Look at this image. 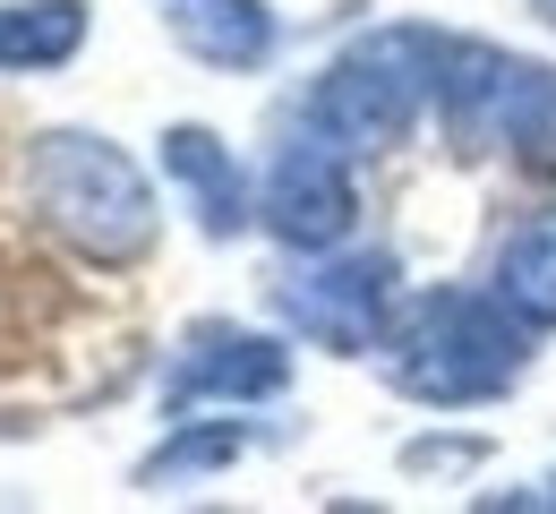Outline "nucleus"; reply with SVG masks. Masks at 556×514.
<instances>
[{
  "mask_svg": "<svg viewBox=\"0 0 556 514\" xmlns=\"http://www.w3.org/2000/svg\"><path fill=\"white\" fill-rule=\"evenodd\" d=\"M257 223L275 231L282 249L317 258V249H343L351 223H359V189H351V154L326 147L317 129L291 138L266 172V198H257Z\"/></svg>",
  "mask_w": 556,
  "mask_h": 514,
  "instance_id": "obj_6",
  "label": "nucleus"
},
{
  "mask_svg": "<svg viewBox=\"0 0 556 514\" xmlns=\"http://www.w3.org/2000/svg\"><path fill=\"white\" fill-rule=\"evenodd\" d=\"M26 198L94 266H138L154 249V223H163L138 154H121L94 129H43L35 154H26Z\"/></svg>",
  "mask_w": 556,
  "mask_h": 514,
  "instance_id": "obj_2",
  "label": "nucleus"
},
{
  "mask_svg": "<svg viewBox=\"0 0 556 514\" xmlns=\"http://www.w3.org/2000/svg\"><path fill=\"white\" fill-rule=\"evenodd\" d=\"M154 9H163V35L206 70H266L282 43L266 0H154Z\"/></svg>",
  "mask_w": 556,
  "mask_h": 514,
  "instance_id": "obj_8",
  "label": "nucleus"
},
{
  "mask_svg": "<svg viewBox=\"0 0 556 514\" xmlns=\"http://www.w3.org/2000/svg\"><path fill=\"white\" fill-rule=\"evenodd\" d=\"M531 9H540V17H548V26H556V0H531Z\"/></svg>",
  "mask_w": 556,
  "mask_h": 514,
  "instance_id": "obj_14",
  "label": "nucleus"
},
{
  "mask_svg": "<svg viewBox=\"0 0 556 514\" xmlns=\"http://www.w3.org/2000/svg\"><path fill=\"white\" fill-rule=\"evenodd\" d=\"M249 454V429H231V421H180L172 438L154 446L138 463V489H172V480H206L223 463H240Z\"/></svg>",
  "mask_w": 556,
  "mask_h": 514,
  "instance_id": "obj_12",
  "label": "nucleus"
},
{
  "mask_svg": "<svg viewBox=\"0 0 556 514\" xmlns=\"http://www.w3.org/2000/svg\"><path fill=\"white\" fill-rule=\"evenodd\" d=\"M163 172L189 189V215H198L206 240H240L249 231V172H240V154L223 147L206 121L163 129Z\"/></svg>",
  "mask_w": 556,
  "mask_h": 514,
  "instance_id": "obj_9",
  "label": "nucleus"
},
{
  "mask_svg": "<svg viewBox=\"0 0 556 514\" xmlns=\"http://www.w3.org/2000/svg\"><path fill=\"white\" fill-rule=\"evenodd\" d=\"M437 103V35L428 26H377L308 86V129L343 154H394Z\"/></svg>",
  "mask_w": 556,
  "mask_h": 514,
  "instance_id": "obj_4",
  "label": "nucleus"
},
{
  "mask_svg": "<svg viewBox=\"0 0 556 514\" xmlns=\"http://www.w3.org/2000/svg\"><path fill=\"white\" fill-rule=\"evenodd\" d=\"M394 284H403L394 249H317L308 266H291L275 284V309H282V326H291L300 343L351 361V352H377V343H386Z\"/></svg>",
  "mask_w": 556,
  "mask_h": 514,
  "instance_id": "obj_5",
  "label": "nucleus"
},
{
  "mask_svg": "<svg viewBox=\"0 0 556 514\" xmlns=\"http://www.w3.org/2000/svg\"><path fill=\"white\" fill-rule=\"evenodd\" d=\"M548 506H556V480H548Z\"/></svg>",
  "mask_w": 556,
  "mask_h": 514,
  "instance_id": "obj_15",
  "label": "nucleus"
},
{
  "mask_svg": "<svg viewBox=\"0 0 556 514\" xmlns=\"http://www.w3.org/2000/svg\"><path fill=\"white\" fill-rule=\"evenodd\" d=\"M403 463L412 472H428V463H480V438H419V446H403Z\"/></svg>",
  "mask_w": 556,
  "mask_h": 514,
  "instance_id": "obj_13",
  "label": "nucleus"
},
{
  "mask_svg": "<svg viewBox=\"0 0 556 514\" xmlns=\"http://www.w3.org/2000/svg\"><path fill=\"white\" fill-rule=\"evenodd\" d=\"M488 292L505 300L531 335H556V206L522 215L496 240V266H488Z\"/></svg>",
  "mask_w": 556,
  "mask_h": 514,
  "instance_id": "obj_10",
  "label": "nucleus"
},
{
  "mask_svg": "<svg viewBox=\"0 0 556 514\" xmlns=\"http://www.w3.org/2000/svg\"><path fill=\"white\" fill-rule=\"evenodd\" d=\"M531 368V326L496 292H419L386 326V377L394 394H412L428 412H471L514 394Z\"/></svg>",
  "mask_w": 556,
  "mask_h": 514,
  "instance_id": "obj_1",
  "label": "nucleus"
},
{
  "mask_svg": "<svg viewBox=\"0 0 556 514\" xmlns=\"http://www.w3.org/2000/svg\"><path fill=\"white\" fill-rule=\"evenodd\" d=\"M437 121L463 154H514L556 172V70L480 35H437Z\"/></svg>",
  "mask_w": 556,
  "mask_h": 514,
  "instance_id": "obj_3",
  "label": "nucleus"
},
{
  "mask_svg": "<svg viewBox=\"0 0 556 514\" xmlns=\"http://www.w3.org/2000/svg\"><path fill=\"white\" fill-rule=\"evenodd\" d=\"M86 52V0H9L0 9V77L70 70Z\"/></svg>",
  "mask_w": 556,
  "mask_h": 514,
  "instance_id": "obj_11",
  "label": "nucleus"
},
{
  "mask_svg": "<svg viewBox=\"0 0 556 514\" xmlns=\"http://www.w3.org/2000/svg\"><path fill=\"white\" fill-rule=\"evenodd\" d=\"M291 386V352L257 326H231V317H206L180 335L172 352V377H163V403L172 412H198V403H275Z\"/></svg>",
  "mask_w": 556,
  "mask_h": 514,
  "instance_id": "obj_7",
  "label": "nucleus"
}]
</instances>
